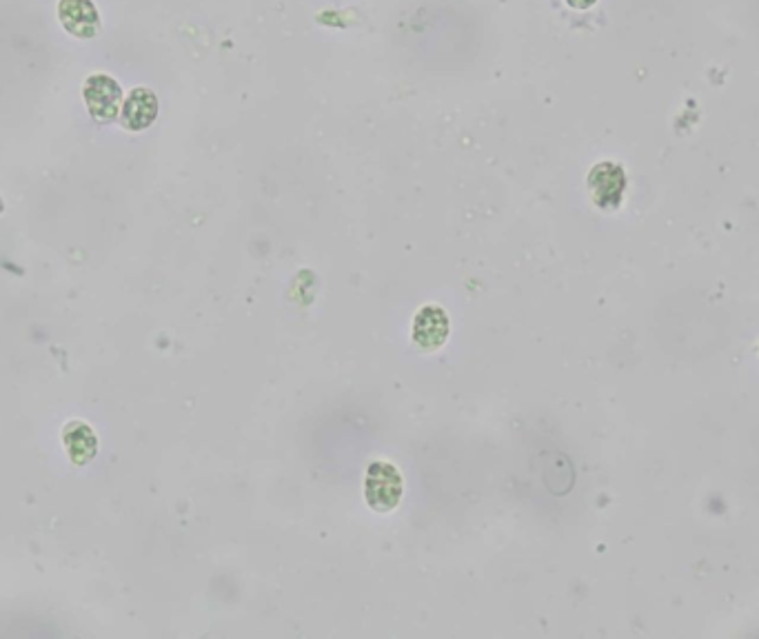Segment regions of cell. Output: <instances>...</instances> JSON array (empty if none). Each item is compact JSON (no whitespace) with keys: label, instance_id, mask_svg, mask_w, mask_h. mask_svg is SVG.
<instances>
[{"label":"cell","instance_id":"2","mask_svg":"<svg viewBox=\"0 0 759 639\" xmlns=\"http://www.w3.org/2000/svg\"><path fill=\"white\" fill-rule=\"evenodd\" d=\"M83 96L91 118L98 120V123H111L120 111L123 89L111 76L96 74L85 83Z\"/></svg>","mask_w":759,"mask_h":639},{"label":"cell","instance_id":"9","mask_svg":"<svg viewBox=\"0 0 759 639\" xmlns=\"http://www.w3.org/2000/svg\"><path fill=\"white\" fill-rule=\"evenodd\" d=\"M0 211H3V200H0Z\"/></svg>","mask_w":759,"mask_h":639},{"label":"cell","instance_id":"6","mask_svg":"<svg viewBox=\"0 0 759 639\" xmlns=\"http://www.w3.org/2000/svg\"><path fill=\"white\" fill-rule=\"evenodd\" d=\"M589 187L593 191L597 205L604 209L615 207L617 202L622 200V191H624L622 169L617 165H611V162L597 165L589 174Z\"/></svg>","mask_w":759,"mask_h":639},{"label":"cell","instance_id":"8","mask_svg":"<svg viewBox=\"0 0 759 639\" xmlns=\"http://www.w3.org/2000/svg\"><path fill=\"white\" fill-rule=\"evenodd\" d=\"M566 3L575 9H589L591 5H595V0H566Z\"/></svg>","mask_w":759,"mask_h":639},{"label":"cell","instance_id":"5","mask_svg":"<svg viewBox=\"0 0 759 639\" xmlns=\"http://www.w3.org/2000/svg\"><path fill=\"white\" fill-rule=\"evenodd\" d=\"M156 118H158V98L154 91L147 87L131 89V94L123 103V114H120V120H123L125 129L143 131L154 125Z\"/></svg>","mask_w":759,"mask_h":639},{"label":"cell","instance_id":"4","mask_svg":"<svg viewBox=\"0 0 759 639\" xmlns=\"http://www.w3.org/2000/svg\"><path fill=\"white\" fill-rule=\"evenodd\" d=\"M58 18L65 32L76 38H94L98 34V12L91 0H60Z\"/></svg>","mask_w":759,"mask_h":639},{"label":"cell","instance_id":"1","mask_svg":"<svg viewBox=\"0 0 759 639\" xmlns=\"http://www.w3.org/2000/svg\"><path fill=\"white\" fill-rule=\"evenodd\" d=\"M404 493L402 473L389 462H371L364 480V497L376 513H389L396 509Z\"/></svg>","mask_w":759,"mask_h":639},{"label":"cell","instance_id":"7","mask_svg":"<svg viewBox=\"0 0 759 639\" xmlns=\"http://www.w3.org/2000/svg\"><path fill=\"white\" fill-rule=\"evenodd\" d=\"M65 442H67V453L72 455L76 464H85L87 460L94 458L96 438L87 424H78V422L69 424V429L65 431Z\"/></svg>","mask_w":759,"mask_h":639},{"label":"cell","instance_id":"3","mask_svg":"<svg viewBox=\"0 0 759 639\" xmlns=\"http://www.w3.org/2000/svg\"><path fill=\"white\" fill-rule=\"evenodd\" d=\"M451 333V320L440 307H422L411 324V338L424 351H435L447 342Z\"/></svg>","mask_w":759,"mask_h":639}]
</instances>
